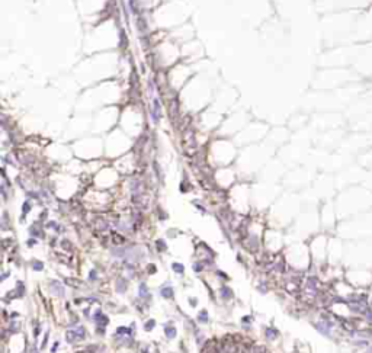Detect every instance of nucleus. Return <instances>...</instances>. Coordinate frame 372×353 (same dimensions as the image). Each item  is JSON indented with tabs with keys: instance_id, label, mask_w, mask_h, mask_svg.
<instances>
[{
	"instance_id": "nucleus-6",
	"label": "nucleus",
	"mask_w": 372,
	"mask_h": 353,
	"mask_svg": "<svg viewBox=\"0 0 372 353\" xmlns=\"http://www.w3.org/2000/svg\"><path fill=\"white\" fill-rule=\"evenodd\" d=\"M221 295H223L224 299H228V298H231V296H233V294H231V291H230L227 286H223V288H221Z\"/></svg>"
},
{
	"instance_id": "nucleus-12",
	"label": "nucleus",
	"mask_w": 372,
	"mask_h": 353,
	"mask_svg": "<svg viewBox=\"0 0 372 353\" xmlns=\"http://www.w3.org/2000/svg\"><path fill=\"white\" fill-rule=\"evenodd\" d=\"M116 334H130V329H127V327H119V329L116 330Z\"/></svg>"
},
{
	"instance_id": "nucleus-16",
	"label": "nucleus",
	"mask_w": 372,
	"mask_h": 353,
	"mask_svg": "<svg viewBox=\"0 0 372 353\" xmlns=\"http://www.w3.org/2000/svg\"><path fill=\"white\" fill-rule=\"evenodd\" d=\"M193 269H195V270H196V272H199V270H201V269H202V266H201V264H196V263H195V264H193Z\"/></svg>"
},
{
	"instance_id": "nucleus-2",
	"label": "nucleus",
	"mask_w": 372,
	"mask_h": 353,
	"mask_svg": "<svg viewBox=\"0 0 372 353\" xmlns=\"http://www.w3.org/2000/svg\"><path fill=\"white\" fill-rule=\"evenodd\" d=\"M51 291L55 294L57 296H63L64 295V288H63V285L60 283V282H52L51 283Z\"/></svg>"
},
{
	"instance_id": "nucleus-10",
	"label": "nucleus",
	"mask_w": 372,
	"mask_h": 353,
	"mask_svg": "<svg viewBox=\"0 0 372 353\" xmlns=\"http://www.w3.org/2000/svg\"><path fill=\"white\" fill-rule=\"evenodd\" d=\"M166 336L169 337V339H173L174 336H176V330L174 329H170V327H167L166 329Z\"/></svg>"
},
{
	"instance_id": "nucleus-1",
	"label": "nucleus",
	"mask_w": 372,
	"mask_h": 353,
	"mask_svg": "<svg viewBox=\"0 0 372 353\" xmlns=\"http://www.w3.org/2000/svg\"><path fill=\"white\" fill-rule=\"evenodd\" d=\"M83 336H84V329H83V327H77V329H74V330H68L66 337H67V342L73 343L74 340L82 339Z\"/></svg>"
},
{
	"instance_id": "nucleus-18",
	"label": "nucleus",
	"mask_w": 372,
	"mask_h": 353,
	"mask_svg": "<svg viewBox=\"0 0 372 353\" xmlns=\"http://www.w3.org/2000/svg\"><path fill=\"white\" fill-rule=\"evenodd\" d=\"M93 278H96V275H95V272H92V273H90V279H93Z\"/></svg>"
},
{
	"instance_id": "nucleus-14",
	"label": "nucleus",
	"mask_w": 372,
	"mask_h": 353,
	"mask_svg": "<svg viewBox=\"0 0 372 353\" xmlns=\"http://www.w3.org/2000/svg\"><path fill=\"white\" fill-rule=\"evenodd\" d=\"M154 324H156V323H154V320H150V321H147V323H145V330L153 329V327H154Z\"/></svg>"
},
{
	"instance_id": "nucleus-15",
	"label": "nucleus",
	"mask_w": 372,
	"mask_h": 353,
	"mask_svg": "<svg viewBox=\"0 0 372 353\" xmlns=\"http://www.w3.org/2000/svg\"><path fill=\"white\" fill-rule=\"evenodd\" d=\"M118 285H119V286L116 288V289H118V291H119V292H124V291H125L124 282H122V280H118Z\"/></svg>"
},
{
	"instance_id": "nucleus-7",
	"label": "nucleus",
	"mask_w": 372,
	"mask_h": 353,
	"mask_svg": "<svg viewBox=\"0 0 372 353\" xmlns=\"http://www.w3.org/2000/svg\"><path fill=\"white\" fill-rule=\"evenodd\" d=\"M138 294H140L141 298H145L147 296V286L144 285V283H141L140 288H138Z\"/></svg>"
},
{
	"instance_id": "nucleus-5",
	"label": "nucleus",
	"mask_w": 372,
	"mask_h": 353,
	"mask_svg": "<svg viewBox=\"0 0 372 353\" xmlns=\"http://www.w3.org/2000/svg\"><path fill=\"white\" fill-rule=\"evenodd\" d=\"M161 295L164 296V298H172L173 296V289L170 286H164L161 289Z\"/></svg>"
},
{
	"instance_id": "nucleus-17",
	"label": "nucleus",
	"mask_w": 372,
	"mask_h": 353,
	"mask_svg": "<svg viewBox=\"0 0 372 353\" xmlns=\"http://www.w3.org/2000/svg\"><path fill=\"white\" fill-rule=\"evenodd\" d=\"M157 246L160 247V248H166V244H164V243H161L160 240H158V241H157Z\"/></svg>"
},
{
	"instance_id": "nucleus-8",
	"label": "nucleus",
	"mask_w": 372,
	"mask_h": 353,
	"mask_svg": "<svg viewBox=\"0 0 372 353\" xmlns=\"http://www.w3.org/2000/svg\"><path fill=\"white\" fill-rule=\"evenodd\" d=\"M172 269H173L176 273H183V264H180V263H173V264H172Z\"/></svg>"
},
{
	"instance_id": "nucleus-4",
	"label": "nucleus",
	"mask_w": 372,
	"mask_h": 353,
	"mask_svg": "<svg viewBox=\"0 0 372 353\" xmlns=\"http://www.w3.org/2000/svg\"><path fill=\"white\" fill-rule=\"evenodd\" d=\"M315 327L320 330L323 334H329V331H330V324H329V323H326V321H320V323H317V324H315Z\"/></svg>"
},
{
	"instance_id": "nucleus-13",
	"label": "nucleus",
	"mask_w": 372,
	"mask_h": 353,
	"mask_svg": "<svg viewBox=\"0 0 372 353\" xmlns=\"http://www.w3.org/2000/svg\"><path fill=\"white\" fill-rule=\"evenodd\" d=\"M33 269L35 270H42V263L41 262H33Z\"/></svg>"
},
{
	"instance_id": "nucleus-3",
	"label": "nucleus",
	"mask_w": 372,
	"mask_h": 353,
	"mask_svg": "<svg viewBox=\"0 0 372 353\" xmlns=\"http://www.w3.org/2000/svg\"><path fill=\"white\" fill-rule=\"evenodd\" d=\"M218 353H236V346L233 343H224L220 347V352Z\"/></svg>"
},
{
	"instance_id": "nucleus-11",
	"label": "nucleus",
	"mask_w": 372,
	"mask_h": 353,
	"mask_svg": "<svg viewBox=\"0 0 372 353\" xmlns=\"http://www.w3.org/2000/svg\"><path fill=\"white\" fill-rule=\"evenodd\" d=\"M198 320L201 321V323H207V320H208L207 311H202V312H199V317H198Z\"/></svg>"
},
{
	"instance_id": "nucleus-9",
	"label": "nucleus",
	"mask_w": 372,
	"mask_h": 353,
	"mask_svg": "<svg viewBox=\"0 0 372 353\" xmlns=\"http://www.w3.org/2000/svg\"><path fill=\"white\" fill-rule=\"evenodd\" d=\"M276 336H278V331H276V330H273V329L266 330V337H267V339H275Z\"/></svg>"
}]
</instances>
